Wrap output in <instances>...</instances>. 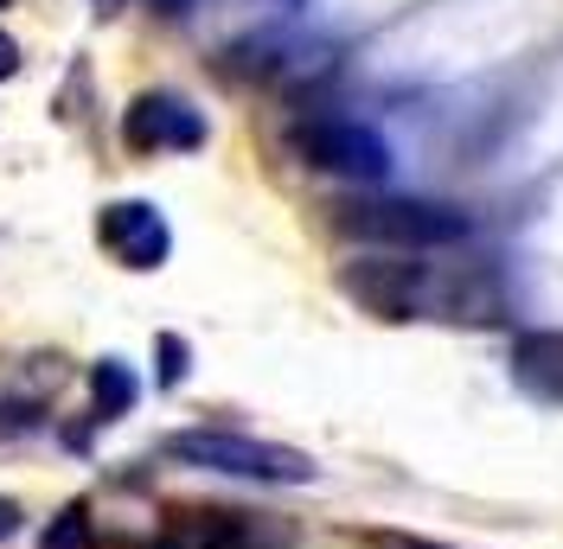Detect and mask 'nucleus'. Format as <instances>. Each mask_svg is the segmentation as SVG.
<instances>
[{
	"label": "nucleus",
	"instance_id": "f257e3e1",
	"mask_svg": "<svg viewBox=\"0 0 563 549\" xmlns=\"http://www.w3.org/2000/svg\"><path fill=\"white\" fill-rule=\"evenodd\" d=\"M333 224L346 231L352 243H372V249H455L467 243L474 217L442 199H340L333 205Z\"/></svg>",
	"mask_w": 563,
	"mask_h": 549
},
{
	"label": "nucleus",
	"instance_id": "f03ea898",
	"mask_svg": "<svg viewBox=\"0 0 563 549\" xmlns=\"http://www.w3.org/2000/svg\"><path fill=\"white\" fill-rule=\"evenodd\" d=\"M179 467H206V473H231V480H256V485H308L314 460L301 447L282 441H256V435H231V428H179L161 447Z\"/></svg>",
	"mask_w": 563,
	"mask_h": 549
},
{
	"label": "nucleus",
	"instance_id": "7ed1b4c3",
	"mask_svg": "<svg viewBox=\"0 0 563 549\" xmlns=\"http://www.w3.org/2000/svg\"><path fill=\"white\" fill-rule=\"evenodd\" d=\"M442 288H449V274H435L429 262H397V256H358L340 269V294L372 320H390V326L442 313Z\"/></svg>",
	"mask_w": 563,
	"mask_h": 549
},
{
	"label": "nucleus",
	"instance_id": "20e7f679",
	"mask_svg": "<svg viewBox=\"0 0 563 549\" xmlns=\"http://www.w3.org/2000/svg\"><path fill=\"white\" fill-rule=\"evenodd\" d=\"M288 154L314 172H340V179H385L390 147L378 128L346 122V115H308L288 128Z\"/></svg>",
	"mask_w": 563,
	"mask_h": 549
},
{
	"label": "nucleus",
	"instance_id": "39448f33",
	"mask_svg": "<svg viewBox=\"0 0 563 549\" xmlns=\"http://www.w3.org/2000/svg\"><path fill=\"white\" fill-rule=\"evenodd\" d=\"M295 537L288 524L238 505H167L161 512V549H282Z\"/></svg>",
	"mask_w": 563,
	"mask_h": 549
},
{
	"label": "nucleus",
	"instance_id": "423d86ee",
	"mask_svg": "<svg viewBox=\"0 0 563 549\" xmlns=\"http://www.w3.org/2000/svg\"><path fill=\"white\" fill-rule=\"evenodd\" d=\"M122 141L135 154H192V147H206V115L174 90H147L122 115Z\"/></svg>",
	"mask_w": 563,
	"mask_h": 549
},
{
	"label": "nucleus",
	"instance_id": "0eeeda50",
	"mask_svg": "<svg viewBox=\"0 0 563 549\" xmlns=\"http://www.w3.org/2000/svg\"><path fill=\"white\" fill-rule=\"evenodd\" d=\"M97 243H103L122 269H161L167 249H174V231H167V217L154 205L122 199V205H109L103 217H97Z\"/></svg>",
	"mask_w": 563,
	"mask_h": 549
},
{
	"label": "nucleus",
	"instance_id": "6e6552de",
	"mask_svg": "<svg viewBox=\"0 0 563 549\" xmlns=\"http://www.w3.org/2000/svg\"><path fill=\"white\" fill-rule=\"evenodd\" d=\"M512 378L526 383L531 396L563 403V333H526L512 345Z\"/></svg>",
	"mask_w": 563,
	"mask_h": 549
},
{
	"label": "nucleus",
	"instance_id": "1a4fd4ad",
	"mask_svg": "<svg viewBox=\"0 0 563 549\" xmlns=\"http://www.w3.org/2000/svg\"><path fill=\"white\" fill-rule=\"evenodd\" d=\"M90 383H97V422H115V415L135 403V378L122 358H97L90 365Z\"/></svg>",
	"mask_w": 563,
	"mask_h": 549
},
{
	"label": "nucleus",
	"instance_id": "9d476101",
	"mask_svg": "<svg viewBox=\"0 0 563 549\" xmlns=\"http://www.w3.org/2000/svg\"><path fill=\"white\" fill-rule=\"evenodd\" d=\"M90 537H97V530H90V505H84V498H70L65 512L45 524L38 549H90Z\"/></svg>",
	"mask_w": 563,
	"mask_h": 549
},
{
	"label": "nucleus",
	"instance_id": "9b49d317",
	"mask_svg": "<svg viewBox=\"0 0 563 549\" xmlns=\"http://www.w3.org/2000/svg\"><path fill=\"white\" fill-rule=\"evenodd\" d=\"M154 351H161V383L174 390V383L186 378V339H174V333H161V345H154Z\"/></svg>",
	"mask_w": 563,
	"mask_h": 549
},
{
	"label": "nucleus",
	"instance_id": "f8f14e48",
	"mask_svg": "<svg viewBox=\"0 0 563 549\" xmlns=\"http://www.w3.org/2000/svg\"><path fill=\"white\" fill-rule=\"evenodd\" d=\"M372 549H449V544H429V537H378Z\"/></svg>",
	"mask_w": 563,
	"mask_h": 549
},
{
	"label": "nucleus",
	"instance_id": "ddd939ff",
	"mask_svg": "<svg viewBox=\"0 0 563 549\" xmlns=\"http://www.w3.org/2000/svg\"><path fill=\"white\" fill-rule=\"evenodd\" d=\"M13 70H20V45H13V38L0 33V83H7Z\"/></svg>",
	"mask_w": 563,
	"mask_h": 549
},
{
	"label": "nucleus",
	"instance_id": "4468645a",
	"mask_svg": "<svg viewBox=\"0 0 563 549\" xmlns=\"http://www.w3.org/2000/svg\"><path fill=\"white\" fill-rule=\"evenodd\" d=\"M13 530H20V505H13V498H0V537H13Z\"/></svg>",
	"mask_w": 563,
	"mask_h": 549
},
{
	"label": "nucleus",
	"instance_id": "2eb2a0df",
	"mask_svg": "<svg viewBox=\"0 0 563 549\" xmlns=\"http://www.w3.org/2000/svg\"><path fill=\"white\" fill-rule=\"evenodd\" d=\"M103 7H115V0H103ZM147 7H161V13H186L192 0H147Z\"/></svg>",
	"mask_w": 563,
	"mask_h": 549
},
{
	"label": "nucleus",
	"instance_id": "dca6fc26",
	"mask_svg": "<svg viewBox=\"0 0 563 549\" xmlns=\"http://www.w3.org/2000/svg\"><path fill=\"white\" fill-rule=\"evenodd\" d=\"M0 7H7V0H0Z\"/></svg>",
	"mask_w": 563,
	"mask_h": 549
}]
</instances>
